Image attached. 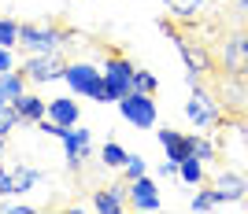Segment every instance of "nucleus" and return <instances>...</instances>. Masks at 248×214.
<instances>
[{"instance_id": "f257e3e1", "label": "nucleus", "mask_w": 248, "mask_h": 214, "mask_svg": "<svg viewBox=\"0 0 248 214\" xmlns=\"http://www.w3.org/2000/svg\"><path fill=\"white\" fill-rule=\"evenodd\" d=\"M104 71V85H100V92H96V103H119L126 96V92H134V74H137V67L126 56H108V63L100 67Z\"/></svg>"}, {"instance_id": "f03ea898", "label": "nucleus", "mask_w": 248, "mask_h": 214, "mask_svg": "<svg viewBox=\"0 0 248 214\" xmlns=\"http://www.w3.org/2000/svg\"><path fill=\"white\" fill-rule=\"evenodd\" d=\"M74 33L71 30H56V26H30V22H26V26H19V44L26 52H56L60 48V44H67L71 41Z\"/></svg>"}, {"instance_id": "7ed1b4c3", "label": "nucleus", "mask_w": 248, "mask_h": 214, "mask_svg": "<svg viewBox=\"0 0 248 214\" xmlns=\"http://www.w3.org/2000/svg\"><path fill=\"white\" fill-rule=\"evenodd\" d=\"M63 82L71 85L74 96H82V100H96V92H100V85H104V71H100V67H93V63H67Z\"/></svg>"}, {"instance_id": "20e7f679", "label": "nucleus", "mask_w": 248, "mask_h": 214, "mask_svg": "<svg viewBox=\"0 0 248 214\" xmlns=\"http://www.w3.org/2000/svg\"><path fill=\"white\" fill-rule=\"evenodd\" d=\"M119 111H123V118L134 129H152L155 118H159V111H155V100L148 96V92H126L123 100H119Z\"/></svg>"}, {"instance_id": "39448f33", "label": "nucleus", "mask_w": 248, "mask_h": 214, "mask_svg": "<svg viewBox=\"0 0 248 214\" xmlns=\"http://www.w3.org/2000/svg\"><path fill=\"white\" fill-rule=\"evenodd\" d=\"M63 71H67V63H60V56H56V52H33L30 59L22 63V74H26L33 85L63 82Z\"/></svg>"}, {"instance_id": "423d86ee", "label": "nucleus", "mask_w": 248, "mask_h": 214, "mask_svg": "<svg viewBox=\"0 0 248 214\" xmlns=\"http://www.w3.org/2000/svg\"><path fill=\"white\" fill-rule=\"evenodd\" d=\"M89 152H93V133L89 129H67L63 133V159H67V170H78L82 166V159H89Z\"/></svg>"}, {"instance_id": "0eeeda50", "label": "nucleus", "mask_w": 248, "mask_h": 214, "mask_svg": "<svg viewBox=\"0 0 248 214\" xmlns=\"http://www.w3.org/2000/svg\"><path fill=\"white\" fill-rule=\"evenodd\" d=\"M126 192H130V207L134 211H159V188H155V181L148 173L126 181Z\"/></svg>"}, {"instance_id": "6e6552de", "label": "nucleus", "mask_w": 248, "mask_h": 214, "mask_svg": "<svg viewBox=\"0 0 248 214\" xmlns=\"http://www.w3.org/2000/svg\"><path fill=\"white\" fill-rule=\"evenodd\" d=\"M186 118L193 126H197V129H207V126H215L218 122V107H215V100H211V96H207V92H193V96H189L186 100Z\"/></svg>"}, {"instance_id": "1a4fd4ad", "label": "nucleus", "mask_w": 248, "mask_h": 214, "mask_svg": "<svg viewBox=\"0 0 248 214\" xmlns=\"http://www.w3.org/2000/svg\"><path fill=\"white\" fill-rule=\"evenodd\" d=\"M215 192L222 196V203H241L248 196V177L245 173H233V170H222L215 177Z\"/></svg>"}, {"instance_id": "9d476101", "label": "nucleus", "mask_w": 248, "mask_h": 214, "mask_svg": "<svg viewBox=\"0 0 248 214\" xmlns=\"http://www.w3.org/2000/svg\"><path fill=\"white\" fill-rule=\"evenodd\" d=\"M130 207V192H126V185H108V188H100V192L93 196V211L100 214H119Z\"/></svg>"}, {"instance_id": "9b49d317", "label": "nucleus", "mask_w": 248, "mask_h": 214, "mask_svg": "<svg viewBox=\"0 0 248 214\" xmlns=\"http://www.w3.org/2000/svg\"><path fill=\"white\" fill-rule=\"evenodd\" d=\"M159 144H163L167 159H174V163H186L189 155H193V141H189V133H178V129H159Z\"/></svg>"}, {"instance_id": "f8f14e48", "label": "nucleus", "mask_w": 248, "mask_h": 214, "mask_svg": "<svg viewBox=\"0 0 248 214\" xmlns=\"http://www.w3.org/2000/svg\"><path fill=\"white\" fill-rule=\"evenodd\" d=\"M15 111H19L22 122H41L45 114H48V100H41V96H33V92H22L19 100H15Z\"/></svg>"}, {"instance_id": "ddd939ff", "label": "nucleus", "mask_w": 248, "mask_h": 214, "mask_svg": "<svg viewBox=\"0 0 248 214\" xmlns=\"http://www.w3.org/2000/svg\"><path fill=\"white\" fill-rule=\"evenodd\" d=\"M48 118L60 126H78V100H71V96L48 100Z\"/></svg>"}, {"instance_id": "4468645a", "label": "nucleus", "mask_w": 248, "mask_h": 214, "mask_svg": "<svg viewBox=\"0 0 248 214\" xmlns=\"http://www.w3.org/2000/svg\"><path fill=\"white\" fill-rule=\"evenodd\" d=\"M26 82H30V78H26L22 71H8V74H0V96H4L8 103H15L22 92H26Z\"/></svg>"}, {"instance_id": "2eb2a0df", "label": "nucleus", "mask_w": 248, "mask_h": 214, "mask_svg": "<svg viewBox=\"0 0 248 214\" xmlns=\"http://www.w3.org/2000/svg\"><path fill=\"white\" fill-rule=\"evenodd\" d=\"M218 207H226V203H222V196L215 192V185H211V188H200L197 185V196L189 200V211H218Z\"/></svg>"}, {"instance_id": "dca6fc26", "label": "nucleus", "mask_w": 248, "mask_h": 214, "mask_svg": "<svg viewBox=\"0 0 248 214\" xmlns=\"http://www.w3.org/2000/svg\"><path fill=\"white\" fill-rule=\"evenodd\" d=\"M222 59H226V67L230 71H241L245 67V37H230L226 44H222Z\"/></svg>"}, {"instance_id": "f3484780", "label": "nucleus", "mask_w": 248, "mask_h": 214, "mask_svg": "<svg viewBox=\"0 0 248 214\" xmlns=\"http://www.w3.org/2000/svg\"><path fill=\"white\" fill-rule=\"evenodd\" d=\"M100 159H104V166H111V170H123V166H126V159H130V152H126L123 144L108 141V144L100 148Z\"/></svg>"}, {"instance_id": "a211bd4d", "label": "nucleus", "mask_w": 248, "mask_h": 214, "mask_svg": "<svg viewBox=\"0 0 248 214\" xmlns=\"http://www.w3.org/2000/svg\"><path fill=\"white\" fill-rule=\"evenodd\" d=\"M37 181H41V173L33 170V166H15V196L30 192V188H33Z\"/></svg>"}, {"instance_id": "6ab92c4d", "label": "nucleus", "mask_w": 248, "mask_h": 214, "mask_svg": "<svg viewBox=\"0 0 248 214\" xmlns=\"http://www.w3.org/2000/svg\"><path fill=\"white\" fill-rule=\"evenodd\" d=\"M167 8L174 11L178 19H197L204 11V0H167Z\"/></svg>"}, {"instance_id": "aec40b11", "label": "nucleus", "mask_w": 248, "mask_h": 214, "mask_svg": "<svg viewBox=\"0 0 248 214\" xmlns=\"http://www.w3.org/2000/svg\"><path fill=\"white\" fill-rule=\"evenodd\" d=\"M178 177H182L186 185H200L204 181V163H200L197 155H189L186 163H182V170H178Z\"/></svg>"}, {"instance_id": "412c9836", "label": "nucleus", "mask_w": 248, "mask_h": 214, "mask_svg": "<svg viewBox=\"0 0 248 214\" xmlns=\"http://www.w3.org/2000/svg\"><path fill=\"white\" fill-rule=\"evenodd\" d=\"M189 141H193V155H197L200 163H211V159H215V144L207 141V137H197V133H189Z\"/></svg>"}, {"instance_id": "4be33fe9", "label": "nucleus", "mask_w": 248, "mask_h": 214, "mask_svg": "<svg viewBox=\"0 0 248 214\" xmlns=\"http://www.w3.org/2000/svg\"><path fill=\"white\" fill-rule=\"evenodd\" d=\"M0 44H4V48H15V44H19V22L15 19H0Z\"/></svg>"}, {"instance_id": "5701e85b", "label": "nucleus", "mask_w": 248, "mask_h": 214, "mask_svg": "<svg viewBox=\"0 0 248 214\" xmlns=\"http://www.w3.org/2000/svg\"><path fill=\"white\" fill-rule=\"evenodd\" d=\"M19 122L22 118H19V111H15V103H4V107H0V137H8Z\"/></svg>"}, {"instance_id": "b1692460", "label": "nucleus", "mask_w": 248, "mask_h": 214, "mask_svg": "<svg viewBox=\"0 0 248 214\" xmlns=\"http://www.w3.org/2000/svg\"><path fill=\"white\" fill-rule=\"evenodd\" d=\"M134 89H137V92H148V96H155L159 82H155V74H152V71H137V74H134Z\"/></svg>"}, {"instance_id": "393cba45", "label": "nucleus", "mask_w": 248, "mask_h": 214, "mask_svg": "<svg viewBox=\"0 0 248 214\" xmlns=\"http://www.w3.org/2000/svg\"><path fill=\"white\" fill-rule=\"evenodd\" d=\"M141 173H148V163H145V155H130L123 166V177L126 181H134V177H141Z\"/></svg>"}, {"instance_id": "a878e982", "label": "nucleus", "mask_w": 248, "mask_h": 214, "mask_svg": "<svg viewBox=\"0 0 248 214\" xmlns=\"http://www.w3.org/2000/svg\"><path fill=\"white\" fill-rule=\"evenodd\" d=\"M0 196H15V170H0Z\"/></svg>"}, {"instance_id": "bb28decb", "label": "nucleus", "mask_w": 248, "mask_h": 214, "mask_svg": "<svg viewBox=\"0 0 248 214\" xmlns=\"http://www.w3.org/2000/svg\"><path fill=\"white\" fill-rule=\"evenodd\" d=\"M178 170H182V163H174V159H163V163H159V177H178Z\"/></svg>"}, {"instance_id": "cd10ccee", "label": "nucleus", "mask_w": 248, "mask_h": 214, "mask_svg": "<svg viewBox=\"0 0 248 214\" xmlns=\"http://www.w3.org/2000/svg\"><path fill=\"white\" fill-rule=\"evenodd\" d=\"M8 71H15V56H11V48L0 44V74H8Z\"/></svg>"}, {"instance_id": "c85d7f7f", "label": "nucleus", "mask_w": 248, "mask_h": 214, "mask_svg": "<svg viewBox=\"0 0 248 214\" xmlns=\"http://www.w3.org/2000/svg\"><path fill=\"white\" fill-rule=\"evenodd\" d=\"M8 211H11V214H30V207H26V203H11Z\"/></svg>"}, {"instance_id": "c756f323", "label": "nucleus", "mask_w": 248, "mask_h": 214, "mask_svg": "<svg viewBox=\"0 0 248 214\" xmlns=\"http://www.w3.org/2000/svg\"><path fill=\"white\" fill-rule=\"evenodd\" d=\"M237 11H248V0H237Z\"/></svg>"}, {"instance_id": "7c9ffc66", "label": "nucleus", "mask_w": 248, "mask_h": 214, "mask_svg": "<svg viewBox=\"0 0 248 214\" xmlns=\"http://www.w3.org/2000/svg\"><path fill=\"white\" fill-rule=\"evenodd\" d=\"M0 155H4V137H0Z\"/></svg>"}, {"instance_id": "2f4dec72", "label": "nucleus", "mask_w": 248, "mask_h": 214, "mask_svg": "<svg viewBox=\"0 0 248 214\" xmlns=\"http://www.w3.org/2000/svg\"><path fill=\"white\" fill-rule=\"evenodd\" d=\"M245 56H248V37H245Z\"/></svg>"}, {"instance_id": "473e14b6", "label": "nucleus", "mask_w": 248, "mask_h": 214, "mask_svg": "<svg viewBox=\"0 0 248 214\" xmlns=\"http://www.w3.org/2000/svg\"><path fill=\"white\" fill-rule=\"evenodd\" d=\"M4 103H8V100H4V96H0V107H4Z\"/></svg>"}]
</instances>
